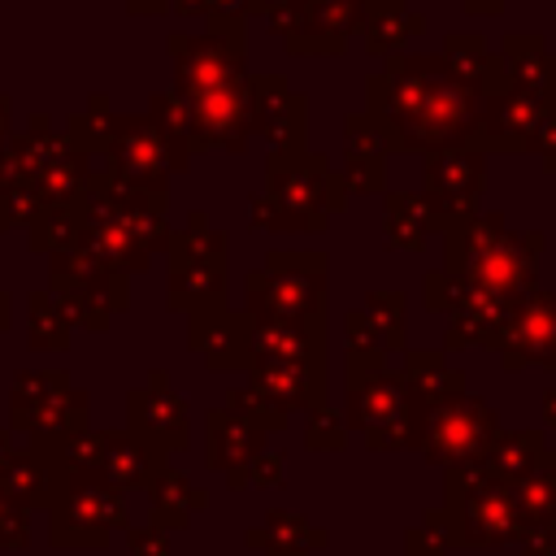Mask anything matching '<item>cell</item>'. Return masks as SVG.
<instances>
[{
    "label": "cell",
    "instance_id": "1",
    "mask_svg": "<svg viewBox=\"0 0 556 556\" xmlns=\"http://www.w3.org/2000/svg\"><path fill=\"white\" fill-rule=\"evenodd\" d=\"M482 87L465 83L447 61H404L391 78V122L413 148H469L478 139Z\"/></svg>",
    "mask_w": 556,
    "mask_h": 556
},
{
    "label": "cell",
    "instance_id": "2",
    "mask_svg": "<svg viewBox=\"0 0 556 556\" xmlns=\"http://www.w3.org/2000/svg\"><path fill=\"white\" fill-rule=\"evenodd\" d=\"M543 252V235H513L504 230L500 217H469L452 235V269L500 295V300H521L534 291V261Z\"/></svg>",
    "mask_w": 556,
    "mask_h": 556
},
{
    "label": "cell",
    "instance_id": "3",
    "mask_svg": "<svg viewBox=\"0 0 556 556\" xmlns=\"http://www.w3.org/2000/svg\"><path fill=\"white\" fill-rule=\"evenodd\" d=\"M452 517H456V543H469V547H504L530 534V521L517 504L513 482H500L482 460L456 465Z\"/></svg>",
    "mask_w": 556,
    "mask_h": 556
},
{
    "label": "cell",
    "instance_id": "4",
    "mask_svg": "<svg viewBox=\"0 0 556 556\" xmlns=\"http://www.w3.org/2000/svg\"><path fill=\"white\" fill-rule=\"evenodd\" d=\"M495 413L473 400V395H447L439 404H426V417H421V443H426V456L430 460H443V465H469V460H482L491 439H495Z\"/></svg>",
    "mask_w": 556,
    "mask_h": 556
},
{
    "label": "cell",
    "instance_id": "5",
    "mask_svg": "<svg viewBox=\"0 0 556 556\" xmlns=\"http://www.w3.org/2000/svg\"><path fill=\"white\" fill-rule=\"evenodd\" d=\"M491 348L500 352L504 369H526V365L556 369V291L521 295L508 308Z\"/></svg>",
    "mask_w": 556,
    "mask_h": 556
},
{
    "label": "cell",
    "instance_id": "6",
    "mask_svg": "<svg viewBox=\"0 0 556 556\" xmlns=\"http://www.w3.org/2000/svg\"><path fill=\"white\" fill-rule=\"evenodd\" d=\"M547 113H552V104H543L530 91H517V87L482 91V104H478V152L482 148H521L526 152L530 135L539 130V122Z\"/></svg>",
    "mask_w": 556,
    "mask_h": 556
},
{
    "label": "cell",
    "instance_id": "7",
    "mask_svg": "<svg viewBox=\"0 0 556 556\" xmlns=\"http://www.w3.org/2000/svg\"><path fill=\"white\" fill-rule=\"evenodd\" d=\"M482 174H486V165H482L478 148H447V152H439L430 161V182H426V195H430L434 213L456 222V226H465L473 204H478V195H482Z\"/></svg>",
    "mask_w": 556,
    "mask_h": 556
},
{
    "label": "cell",
    "instance_id": "8",
    "mask_svg": "<svg viewBox=\"0 0 556 556\" xmlns=\"http://www.w3.org/2000/svg\"><path fill=\"white\" fill-rule=\"evenodd\" d=\"M495 65L504 74V87L530 91V96H539L543 104L556 109V56L543 52L539 35H508Z\"/></svg>",
    "mask_w": 556,
    "mask_h": 556
},
{
    "label": "cell",
    "instance_id": "9",
    "mask_svg": "<svg viewBox=\"0 0 556 556\" xmlns=\"http://www.w3.org/2000/svg\"><path fill=\"white\" fill-rule=\"evenodd\" d=\"M543 452H547V443H543L539 430H513V434H495V439H491L482 465H486L500 482H517V478H526V473L543 460Z\"/></svg>",
    "mask_w": 556,
    "mask_h": 556
},
{
    "label": "cell",
    "instance_id": "10",
    "mask_svg": "<svg viewBox=\"0 0 556 556\" xmlns=\"http://www.w3.org/2000/svg\"><path fill=\"white\" fill-rule=\"evenodd\" d=\"M513 491H517V504H521L530 530H539V526H556V452L547 447L543 460H539L526 478L513 482Z\"/></svg>",
    "mask_w": 556,
    "mask_h": 556
},
{
    "label": "cell",
    "instance_id": "11",
    "mask_svg": "<svg viewBox=\"0 0 556 556\" xmlns=\"http://www.w3.org/2000/svg\"><path fill=\"white\" fill-rule=\"evenodd\" d=\"M526 152H539V156L547 161V169H556V109H552V113L539 122V130L530 135Z\"/></svg>",
    "mask_w": 556,
    "mask_h": 556
},
{
    "label": "cell",
    "instance_id": "12",
    "mask_svg": "<svg viewBox=\"0 0 556 556\" xmlns=\"http://www.w3.org/2000/svg\"><path fill=\"white\" fill-rule=\"evenodd\" d=\"M521 556H556V526H539L521 539Z\"/></svg>",
    "mask_w": 556,
    "mask_h": 556
},
{
    "label": "cell",
    "instance_id": "13",
    "mask_svg": "<svg viewBox=\"0 0 556 556\" xmlns=\"http://www.w3.org/2000/svg\"><path fill=\"white\" fill-rule=\"evenodd\" d=\"M543 421H547V430H556V387L543 395Z\"/></svg>",
    "mask_w": 556,
    "mask_h": 556
},
{
    "label": "cell",
    "instance_id": "14",
    "mask_svg": "<svg viewBox=\"0 0 556 556\" xmlns=\"http://www.w3.org/2000/svg\"><path fill=\"white\" fill-rule=\"evenodd\" d=\"M469 4H478V9H495L500 0H469Z\"/></svg>",
    "mask_w": 556,
    "mask_h": 556
}]
</instances>
